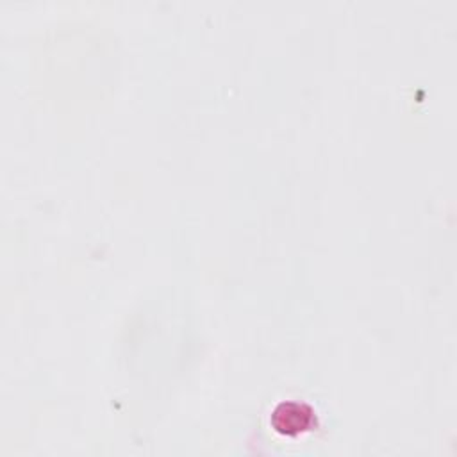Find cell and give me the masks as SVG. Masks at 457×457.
Segmentation results:
<instances>
[{
  "label": "cell",
  "mask_w": 457,
  "mask_h": 457,
  "mask_svg": "<svg viewBox=\"0 0 457 457\" xmlns=\"http://www.w3.org/2000/svg\"><path fill=\"white\" fill-rule=\"evenodd\" d=\"M271 423L278 432H284L287 436L298 434L302 430H307V427H311L312 411L303 403H295V402L280 403L273 412Z\"/></svg>",
  "instance_id": "obj_1"
}]
</instances>
